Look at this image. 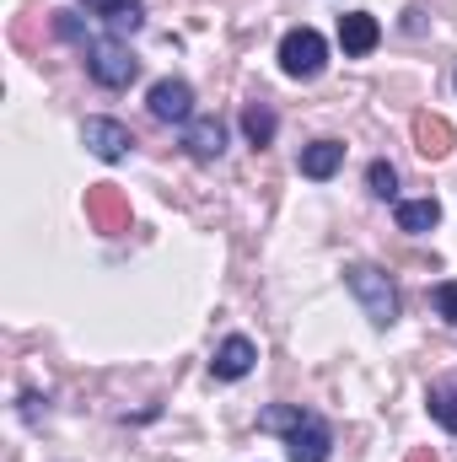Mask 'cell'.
<instances>
[{
    "instance_id": "3",
    "label": "cell",
    "mask_w": 457,
    "mask_h": 462,
    "mask_svg": "<svg viewBox=\"0 0 457 462\" xmlns=\"http://www.w3.org/2000/svg\"><path fill=\"white\" fill-rule=\"evenodd\" d=\"M323 65H329V43H323L318 27H291V32L280 38V70H285L291 81H312Z\"/></svg>"
},
{
    "instance_id": "18",
    "label": "cell",
    "mask_w": 457,
    "mask_h": 462,
    "mask_svg": "<svg viewBox=\"0 0 457 462\" xmlns=\"http://www.w3.org/2000/svg\"><path fill=\"white\" fill-rule=\"evenodd\" d=\"M366 183H371L377 199H393V194H398V172H393V162H371V167H366Z\"/></svg>"
},
{
    "instance_id": "13",
    "label": "cell",
    "mask_w": 457,
    "mask_h": 462,
    "mask_svg": "<svg viewBox=\"0 0 457 462\" xmlns=\"http://www.w3.org/2000/svg\"><path fill=\"white\" fill-rule=\"evenodd\" d=\"M442 221V205L425 194V199H398V231H409V236H425V231Z\"/></svg>"
},
{
    "instance_id": "1",
    "label": "cell",
    "mask_w": 457,
    "mask_h": 462,
    "mask_svg": "<svg viewBox=\"0 0 457 462\" xmlns=\"http://www.w3.org/2000/svg\"><path fill=\"white\" fill-rule=\"evenodd\" d=\"M344 285H350V296L366 307V318H371L377 328H393V323H398V291H393V280H387L382 269L350 263V269H344Z\"/></svg>"
},
{
    "instance_id": "14",
    "label": "cell",
    "mask_w": 457,
    "mask_h": 462,
    "mask_svg": "<svg viewBox=\"0 0 457 462\" xmlns=\"http://www.w3.org/2000/svg\"><path fill=\"white\" fill-rule=\"evenodd\" d=\"M87 210H92L103 226H124V221H129V210H124V199L114 194V183H98V189L87 194Z\"/></svg>"
},
{
    "instance_id": "17",
    "label": "cell",
    "mask_w": 457,
    "mask_h": 462,
    "mask_svg": "<svg viewBox=\"0 0 457 462\" xmlns=\"http://www.w3.org/2000/svg\"><path fill=\"white\" fill-rule=\"evenodd\" d=\"M302 420H307V409H296V403H275V409L258 414V430H285V436H291Z\"/></svg>"
},
{
    "instance_id": "11",
    "label": "cell",
    "mask_w": 457,
    "mask_h": 462,
    "mask_svg": "<svg viewBox=\"0 0 457 462\" xmlns=\"http://www.w3.org/2000/svg\"><path fill=\"white\" fill-rule=\"evenodd\" d=\"M92 16H103L114 32H135L145 22V0H81Z\"/></svg>"
},
{
    "instance_id": "8",
    "label": "cell",
    "mask_w": 457,
    "mask_h": 462,
    "mask_svg": "<svg viewBox=\"0 0 457 462\" xmlns=\"http://www.w3.org/2000/svg\"><path fill=\"white\" fill-rule=\"evenodd\" d=\"M253 360H258V349H253V339L231 334V339H221V345H216V360H210V371H216L221 382H242V376L253 371Z\"/></svg>"
},
{
    "instance_id": "4",
    "label": "cell",
    "mask_w": 457,
    "mask_h": 462,
    "mask_svg": "<svg viewBox=\"0 0 457 462\" xmlns=\"http://www.w3.org/2000/svg\"><path fill=\"white\" fill-rule=\"evenodd\" d=\"M81 145L98 156V162H124L135 151V134L118 124V118H87L81 124Z\"/></svg>"
},
{
    "instance_id": "19",
    "label": "cell",
    "mask_w": 457,
    "mask_h": 462,
    "mask_svg": "<svg viewBox=\"0 0 457 462\" xmlns=\"http://www.w3.org/2000/svg\"><path fill=\"white\" fill-rule=\"evenodd\" d=\"M431 301H436V312H442L447 323H457V280H442V285L431 291Z\"/></svg>"
},
{
    "instance_id": "10",
    "label": "cell",
    "mask_w": 457,
    "mask_h": 462,
    "mask_svg": "<svg viewBox=\"0 0 457 462\" xmlns=\"http://www.w3.org/2000/svg\"><path fill=\"white\" fill-rule=\"evenodd\" d=\"M415 151L420 156H431V162H442L447 151H452V124L436 114H420L415 118Z\"/></svg>"
},
{
    "instance_id": "5",
    "label": "cell",
    "mask_w": 457,
    "mask_h": 462,
    "mask_svg": "<svg viewBox=\"0 0 457 462\" xmlns=\"http://www.w3.org/2000/svg\"><path fill=\"white\" fill-rule=\"evenodd\" d=\"M145 108H151V118H162V124H189V118H194V87L167 76V81L151 87Z\"/></svg>"
},
{
    "instance_id": "15",
    "label": "cell",
    "mask_w": 457,
    "mask_h": 462,
    "mask_svg": "<svg viewBox=\"0 0 457 462\" xmlns=\"http://www.w3.org/2000/svg\"><path fill=\"white\" fill-rule=\"evenodd\" d=\"M242 129H247V140H253V145H269V140H275V129H280V118H275L269 103H247V108H242Z\"/></svg>"
},
{
    "instance_id": "20",
    "label": "cell",
    "mask_w": 457,
    "mask_h": 462,
    "mask_svg": "<svg viewBox=\"0 0 457 462\" xmlns=\"http://www.w3.org/2000/svg\"><path fill=\"white\" fill-rule=\"evenodd\" d=\"M409 462H436V457H431V452H420V457H409Z\"/></svg>"
},
{
    "instance_id": "6",
    "label": "cell",
    "mask_w": 457,
    "mask_h": 462,
    "mask_svg": "<svg viewBox=\"0 0 457 462\" xmlns=\"http://www.w3.org/2000/svg\"><path fill=\"white\" fill-rule=\"evenodd\" d=\"M334 452V436H329V425L318 420V414H307L291 436H285V457L291 462H329Z\"/></svg>"
},
{
    "instance_id": "9",
    "label": "cell",
    "mask_w": 457,
    "mask_h": 462,
    "mask_svg": "<svg viewBox=\"0 0 457 462\" xmlns=\"http://www.w3.org/2000/svg\"><path fill=\"white\" fill-rule=\"evenodd\" d=\"M382 43V27L371 11H344L340 16V49L344 54H371Z\"/></svg>"
},
{
    "instance_id": "7",
    "label": "cell",
    "mask_w": 457,
    "mask_h": 462,
    "mask_svg": "<svg viewBox=\"0 0 457 462\" xmlns=\"http://www.w3.org/2000/svg\"><path fill=\"white\" fill-rule=\"evenodd\" d=\"M183 151L194 156V162H221V151H227V124L221 118H189L183 124Z\"/></svg>"
},
{
    "instance_id": "16",
    "label": "cell",
    "mask_w": 457,
    "mask_h": 462,
    "mask_svg": "<svg viewBox=\"0 0 457 462\" xmlns=\"http://www.w3.org/2000/svg\"><path fill=\"white\" fill-rule=\"evenodd\" d=\"M425 409H431V420H436L442 430L457 436V393L452 387H431V393H425Z\"/></svg>"
},
{
    "instance_id": "2",
    "label": "cell",
    "mask_w": 457,
    "mask_h": 462,
    "mask_svg": "<svg viewBox=\"0 0 457 462\" xmlns=\"http://www.w3.org/2000/svg\"><path fill=\"white\" fill-rule=\"evenodd\" d=\"M81 54H87V76L98 87H129L140 76V60L114 38H81Z\"/></svg>"
},
{
    "instance_id": "12",
    "label": "cell",
    "mask_w": 457,
    "mask_h": 462,
    "mask_svg": "<svg viewBox=\"0 0 457 462\" xmlns=\"http://www.w3.org/2000/svg\"><path fill=\"white\" fill-rule=\"evenodd\" d=\"M340 167H344L340 140H312V145L302 151V178H318V183H323V178H334Z\"/></svg>"
}]
</instances>
